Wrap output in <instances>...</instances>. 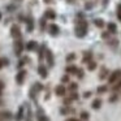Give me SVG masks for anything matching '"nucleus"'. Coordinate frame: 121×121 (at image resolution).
<instances>
[{"mask_svg": "<svg viewBox=\"0 0 121 121\" xmlns=\"http://www.w3.org/2000/svg\"><path fill=\"white\" fill-rule=\"evenodd\" d=\"M91 91H86V92H85V94H83V98H85V99H87V98H90V96H91Z\"/></svg>", "mask_w": 121, "mask_h": 121, "instance_id": "obj_41", "label": "nucleus"}, {"mask_svg": "<svg viewBox=\"0 0 121 121\" xmlns=\"http://www.w3.org/2000/svg\"><path fill=\"white\" fill-rule=\"evenodd\" d=\"M8 59H0V69L3 68L4 65H8Z\"/></svg>", "mask_w": 121, "mask_h": 121, "instance_id": "obj_39", "label": "nucleus"}, {"mask_svg": "<svg viewBox=\"0 0 121 121\" xmlns=\"http://www.w3.org/2000/svg\"><path fill=\"white\" fill-rule=\"evenodd\" d=\"M0 118H1V120H11V118H12V113L8 112V111H4V112L0 113Z\"/></svg>", "mask_w": 121, "mask_h": 121, "instance_id": "obj_25", "label": "nucleus"}, {"mask_svg": "<svg viewBox=\"0 0 121 121\" xmlns=\"http://www.w3.org/2000/svg\"><path fill=\"white\" fill-rule=\"evenodd\" d=\"M107 3H108V0H103V7H107Z\"/></svg>", "mask_w": 121, "mask_h": 121, "instance_id": "obj_46", "label": "nucleus"}, {"mask_svg": "<svg viewBox=\"0 0 121 121\" xmlns=\"http://www.w3.org/2000/svg\"><path fill=\"white\" fill-rule=\"evenodd\" d=\"M91 60H92V53L89 52V51H87V52H85L83 53V57H82V61H83L85 64H87V63H90Z\"/></svg>", "mask_w": 121, "mask_h": 121, "instance_id": "obj_22", "label": "nucleus"}, {"mask_svg": "<svg viewBox=\"0 0 121 121\" xmlns=\"http://www.w3.org/2000/svg\"><path fill=\"white\" fill-rule=\"evenodd\" d=\"M37 121H50V118L46 116V113H44V111H43V108H40V107H38V109H37Z\"/></svg>", "mask_w": 121, "mask_h": 121, "instance_id": "obj_10", "label": "nucleus"}, {"mask_svg": "<svg viewBox=\"0 0 121 121\" xmlns=\"http://www.w3.org/2000/svg\"><path fill=\"white\" fill-rule=\"evenodd\" d=\"M0 121H1V118H0Z\"/></svg>", "mask_w": 121, "mask_h": 121, "instance_id": "obj_51", "label": "nucleus"}, {"mask_svg": "<svg viewBox=\"0 0 121 121\" xmlns=\"http://www.w3.org/2000/svg\"><path fill=\"white\" fill-rule=\"evenodd\" d=\"M91 107H92V109H100V107H102V99H99V98L94 99L91 103Z\"/></svg>", "mask_w": 121, "mask_h": 121, "instance_id": "obj_19", "label": "nucleus"}, {"mask_svg": "<svg viewBox=\"0 0 121 121\" xmlns=\"http://www.w3.org/2000/svg\"><path fill=\"white\" fill-rule=\"evenodd\" d=\"M25 48H26L29 52H34V51H38L39 46H38V43L35 42V40H29V42L25 44Z\"/></svg>", "mask_w": 121, "mask_h": 121, "instance_id": "obj_12", "label": "nucleus"}, {"mask_svg": "<svg viewBox=\"0 0 121 121\" xmlns=\"http://www.w3.org/2000/svg\"><path fill=\"white\" fill-rule=\"evenodd\" d=\"M0 104H1V100H0Z\"/></svg>", "mask_w": 121, "mask_h": 121, "instance_id": "obj_50", "label": "nucleus"}, {"mask_svg": "<svg viewBox=\"0 0 121 121\" xmlns=\"http://www.w3.org/2000/svg\"><path fill=\"white\" fill-rule=\"evenodd\" d=\"M76 76L78 77L79 79H82V78H83V76H85V72H83V69L78 68V70H77V74H76Z\"/></svg>", "mask_w": 121, "mask_h": 121, "instance_id": "obj_38", "label": "nucleus"}, {"mask_svg": "<svg viewBox=\"0 0 121 121\" xmlns=\"http://www.w3.org/2000/svg\"><path fill=\"white\" fill-rule=\"evenodd\" d=\"M118 90H121V79L117 82V83L113 85V87H112V91H113V92H117Z\"/></svg>", "mask_w": 121, "mask_h": 121, "instance_id": "obj_33", "label": "nucleus"}, {"mask_svg": "<svg viewBox=\"0 0 121 121\" xmlns=\"http://www.w3.org/2000/svg\"><path fill=\"white\" fill-rule=\"evenodd\" d=\"M96 66H98V64H96V61H94V60H91L90 63H87V69H89L90 72L95 70V69H96Z\"/></svg>", "mask_w": 121, "mask_h": 121, "instance_id": "obj_28", "label": "nucleus"}, {"mask_svg": "<svg viewBox=\"0 0 121 121\" xmlns=\"http://www.w3.org/2000/svg\"><path fill=\"white\" fill-rule=\"evenodd\" d=\"M120 79H121V69H116V70H113L112 73L108 76V83L115 85V83H117Z\"/></svg>", "mask_w": 121, "mask_h": 121, "instance_id": "obj_3", "label": "nucleus"}, {"mask_svg": "<svg viewBox=\"0 0 121 121\" xmlns=\"http://www.w3.org/2000/svg\"><path fill=\"white\" fill-rule=\"evenodd\" d=\"M25 112H26V107H25V104L20 105L18 111H17L16 116H14V120L16 121H22L25 118Z\"/></svg>", "mask_w": 121, "mask_h": 121, "instance_id": "obj_8", "label": "nucleus"}, {"mask_svg": "<svg viewBox=\"0 0 121 121\" xmlns=\"http://www.w3.org/2000/svg\"><path fill=\"white\" fill-rule=\"evenodd\" d=\"M87 34V22L85 20H81L78 25L76 26V35L78 38H83Z\"/></svg>", "mask_w": 121, "mask_h": 121, "instance_id": "obj_2", "label": "nucleus"}, {"mask_svg": "<svg viewBox=\"0 0 121 121\" xmlns=\"http://www.w3.org/2000/svg\"><path fill=\"white\" fill-rule=\"evenodd\" d=\"M109 74H111L109 70H108L105 66H103V68H102V72L99 73V78H100V79H105L108 76H109Z\"/></svg>", "mask_w": 121, "mask_h": 121, "instance_id": "obj_21", "label": "nucleus"}, {"mask_svg": "<svg viewBox=\"0 0 121 121\" xmlns=\"http://www.w3.org/2000/svg\"><path fill=\"white\" fill-rule=\"evenodd\" d=\"M44 17L47 20H55L56 18V13L52 11V9H47V11L44 12Z\"/></svg>", "mask_w": 121, "mask_h": 121, "instance_id": "obj_18", "label": "nucleus"}, {"mask_svg": "<svg viewBox=\"0 0 121 121\" xmlns=\"http://www.w3.org/2000/svg\"><path fill=\"white\" fill-rule=\"evenodd\" d=\"M94 24H95V26L96 27H99V29H103V27H104V21H103V20H100V18H95L94 20Z\"/></svg>", "mask_w": 121, "mask_h": 121, "instance_id": "obj_30", "label": "nucleus"}, {"mask_svg": "<svg viewBox=\"0 0 121 121\" xmlns=\"http://www.w3.org/2000/svg\"><path fill=\"white\" fill-rule=\"evenodd\" d=\"M11 35L13 39H18V38H22L21 35V29H20L18 25H12L11 26Z\"/></svg>", "mask_w": 121, "mask_h": 121, "instance_id": "obj_7", "label": "nucleus"}, {"mask_svg": "<svg viewBox=\"0 0 121 121\" xmlns=\"http://www.w3.org/2000/svg\"><path fill=\"white\" fill-rule=\"evenodd\" d=\"M26 107V112H25V121H33V111H31V107L30 104H25Z\"/></svg>", "mask_w": 121, "mask_h": 121, "instance_id": "obj_14", "label": "nucleus"}, {"mask_svg": "<svg viewBox=\"0 0 121 121\" xmlns=\"http://www.w3.org/2000/svg\"><path fill=\"white\" fill-rule=\"evenodd\" d=\"M77 89H78V85L76 83V82H69V86H68V91L69 92H74V91H77Z\"/></svg>", "mask_w": 121, "mask_h": 121, "instance_id": "obj_26", "label": "nucleus"}, {"mask_svg": "<svg viewBox=\"0 0 121 121\" xmlns=\"http://www.w3.org/2000/svg\"><path fill=\"white\" fill-rule=\"evenodd\" d=\"M0 20H1V12H0Z\"/></svg>", "mask_w": 121, "mask_h": 121, "instance_id": "obj_49", "label": "nucleus"}, {"mask_svg": "<svg viewBox=\"0 0 121 121\" xmlns=\"http://www.w3.org/2000/svg\"><path fill=\"white\" fill-rule=\"evenodd\" d=\"M74 112H76V111H74L70 105H63V107L60 108V113H61V115H64V116L69 115V113H74Z\"/></svg>", "mask_w": 121, "mask_h": 121, "instance_id": "obj_15", "label": "nucleus"}, {"mask_svg": "<svg viewBox=\"0 0 121 121\" xmlns=\"http://www.w3.org/2000/svg\"><path fill=\"white\" fill-rule=\"evenodd\" d=\"M65 121H81L79 118H76V117H69V118H66Z\"/></svg>", "mask_w": 121, "mask_h": 121, "instance_id": "obj_43", "label": "nucleus"}, {"mask_svg": "<svg viewBox=\"0 0 121 121\" xmlns=\"http://www.w3.org/2000/svg\"><path fill=\"white\" fill-rule=\"evenodd\" d=\"M77 70H78V68L76 65H68L65 68V73L68 74H77Z\"/></svg>", "mask_w": 121, "mask_h": 121, "instance_id": "obj_20", "label": "nucleus"}, {"mask_svg": "<svg viewBox=\"0 0 121 121\" xmlns=\"http://www.w3.org/2000/svg\"><path fill=\"white\" fill-rule=\"evenodd\" d=\"M26 74H27V72L25 70V69H20L18 70V73L16 74V82H17V85H24V82H25V78H26Z\"/></svg>", "mask_w": 121, "mask_h": 121, "instance_id": "obj_6", "label": "nucleus"}, {"mask_svg": "<svg viewBox=\"0 0 121 121\" xmlns=\"http://www.w3.org/2000/svg\"><path fill=\"white\" fill-rule=\"evenodd\" d=\"M29 60H30V59L27 57V56H25V57H21V59H20V61H18V68L22 69V66H24L26 63H29Z\"/></svg>", "mask_w": 121, "mask_h": 121, "instance_id": "obj_29", "label": "nucleus"}, {"mask_svg": "<svg viewBox=\"0 0 121 121\" xmlns=\"http://www.w3.org/2000/svg\"><path fill=\"white\" fill-rule=\"evenodd\" d=\"M109 34L111 33H103V38H104V39H108V38H109Z\"/></svg>", "mask_w": 121, "mask_h": 121, "instance_id": "obj_44", "label": "nucleus"}, {"mask_svg": "<svg viewBox=\"0 0 121 121\" xmlns=\"http://www.w3.org/2000/svg\"><path fill=\"white\" fill-rule=\"evenodd\" d=\"M77 59V56H76V53H73V52H70V53H68L66 55V57H65V60H66V63H73L74 60Z\"/></svg>", "mask_w": 121, "mask_h": 121, "instance_id": "obj_27", "label": "nucleus"}, {"mask_svg": "<svg viewBox=\"0 0 121 121\" xmlns=\"http://www.w3.org/2000/svg\"><path fill=\"white\" fill-rule=\"evenodd\" d=\"M108 27V33H111V34H116L117 33V26H116V24H113V22H109V24L107 25Z\"/></svg>", "mask_w": 121, "mask_h": 121, "instance_id": "obj_23", "label": "nucleus"}, {"mask_svg": "<svg viewBox=\"0 0 121 121\" xmlns=\"http://www.w3.org/2000/svg\"><path fill=\"white\" fill-rule=\"evenodd\" d=\"M117 12H120V13H121V4L118 5V8H117Z\"/></svg>", "mask_w": 121, "mask_h": 121, "instance_id": "obj_47", "label": "nucleus"}, {"mask_svg": "<svg viewBox=\"0 0 121 121\" xmlns=\"http://www.w3.org/2000/svg\"><path fill=\"white\" fill-rule=\"evenodd\" d=\"M43 89H44V87H43V85L40 83V82H35V83L31 87H30V91H29L30 99H31L33 102L37 103V96H38V94H39V92L42 91Z\"/></svg>", "mask_w": 121, "mask_h": 121, "instance_id": "obj_1", "label": "nucleus"}, {"mask_svg": "<svg viewBox=\"0 0 121 121\" xmlns=\"http://www.w3.org/2000/svg\"><path fill=\"white\" fill-rule=\"evenodd\" d=\"M94 7V3H86V9H91Z\"/></svg>", "mask_w": 121, "mask_h": 121, "instance_id": "obj_42", "label": "nucleus"}, {"mask_svg": "<svg viewBox=\"0 0 121 121\" xmlns=\"http://www.w3.org/2000/svg\"><path fill=\"white\" fill-rule=\"evenodd\" d=\"M66 1H69V3H74V0H66Z\"/></svg>", "mask_w": 121, "mask_h": 121, "instance_id": "obj_48", "label": "nucleus"}, {"mask_svg": "<svg viewBox=\"0 0 121 121\" xmlns=\"http://www.w3.org/2000/svg\"><path fill=\"white\" fill-rule=\"evenodd\" d=\"M108 91V86H105V85H102V86H99V87H98V89H96V92H98V94H104V92H107Z\"/></svg>", "mask_w": 121, "mask_h": 121, "instance_id": "obj_31", "label": "nucleus"}, {"mask_svg": "<svg viewBox=\"0 0 121 121\" xmlns=\"http://www.w3.org/2000/svg\"><path fill=\"white\" fill-rule=\"evenodd\" d=\"M44 59H46V61H47V64H48V68H52V66L55 65V56H53V52L50 50V48L46 50Z\"/></svg>", "mask_w": 121, "mask_h": 121, "instance_id": "obj_5", "label": "nucleus"}, {"mask_svg": "<svg viewBox=\"0 0 121 121\" xmlns=\"http://www.w3.org/2000/svg\"><path fill=\"white\" fill-rule=\"evenodd\" d=\"M48 33H50V35H52V37H56V35H59V33H60V29H59V26L56 24H51L48 25Z\"/></svg>", "mask_w": 121, "mask_h": 121, "instance_id": "obj_13", "label": "nucleus"}, {"mask_svg": "<svg viewBox=\"0 0 121 121\" xmlns=\"http://www.w3.org/2000/svg\"><path fill=\"white\" fill-rule=\"evenodd\" d=\"M117 99H118V95L116 94V92H113V94L109 96V99H108V100H109V103H115Z\"/></svg>", "mask_w": 121, "mask_h": 121, "instance_id": "obj_36", "label": "nucleus"}, {"mask_svg": "<svg viewBox=\"0 0 121 121\" xmlns=\"http://www.w3.org/2000/svg\"><path fill=\"white\" fill-rule=\"evenodd\" d=\"M46 20H47V18H46L44 16L40 18V30H42V31H44V30H46Z\"/></svg>", "mask_w": 121, "mask_h": 121, "instance_id": "obj_34", "label": "nucleus"}, {"mask_svg": "<svg viewBox=\"0 0 121 121\" xmlns=\"http://www.w3.org/2000/svg\"><path fill=\"white\" fill-rule=\"evenodd\" d=\"M38 74H39L40 78H43V79H46L48 77V69L44 64H39V65H38Z\"/></svg>", "mask_w": 121, "mask_h": 121, "instance_id": "obj_9", "label": "nucleus"}, {"mask_svg": "<svg viewBox=\"0 0 121 121\" xmlns=\"http://www.w3.org/2000/svg\"><path fill=\"white\" fill-rule=\"evenodd\" d=\"M79 120H81V121H89V120H90L89 112H86V111H82V112L79 113Z\"/></svg>", "mask_w": 121, "mask_h": 121, "instance_id": "obj_24", "label": "nucleus"}, {"mask_svg": "<svg viewBox=\"0 0 121 121\" xmlns=\"http://www.w3.org/2000/svg\"><path fill=\"white\" fill-rule=\"evenodd\" d=\"M72 102H73V99H72L70 96H66V98H64L63 104H64V105H70V104H72Z\"/></svg>", "mask_w": 121, "mask_h": 121, "instance_id": "obj_35", "label": "nucleus"}, {"mask_svg": "<svg viewBox=\"0 0 121 121\" xmlns=\"http://www.w3.org/2000/svg\"><path fill=\"white\" fill-rule=\"evenodd\" d=\"M46 50H47V47H46V44H42L39 48H38V59H39V61H43V59H44L46 56Z\"/></svg>", "mask_w": 121, "mask_h": 121, "instance_id": "obj_16", "label": "nucleus"}, {"mask_svg": "<svg viewBox=\"0 0 121 121\" xmlns=\"http://www.w3.org/2000/svg\"><path fill=\"white\" fill-rule=\"evenodd\" d=\"M66 87L64 86V85H57V86L55 87V95L56 96H65L66 95Z\"/></svg>", "mask_w": 121, "mask_h": 121, "instance_id": "obj_11", "label": "nucleus"}, {"mask_svg": "<svg viewBox=\"0 0 121 121\" xmlns=\"http://www.w3.org/2000/svg\"><path fill=\"white\" fill-rule=\"evenodd\" d=\"M25 21H26L27 31H29V33H31L33 30H34V18H33L31 16H29V17H27L26 20H25Z\"/></svg>", "mask_w": 121, "mask_h": 121, "instance_id": "obj_17", "label": "nucleus"}, {"mask_svg": "<svg viewBox=\"0 0 121 121\" xmlns=\"http://www.w3.org/2000/svg\"><path fill=\"white\" fill-rule=\"evenodd\" d=\"M69 96H70L73 100H78V99H79V95H78V92H77V91H74V92H69Z\"/></svg>", "mask_w": 121, "mask_h": 121, "instance_id": "obj_37", "label": "nucleus"}, {"mask_svg": "<svg viewBox=\"0 0 121 121\" xmlns=\"http://www.w3.org/2000/svg\"><path fill=\"white\" fill-rule=\"evenodd\" d=\"M13 48H14V55H16V56H21L22 51H24V48H25V44H24V42H22V38L14 39Z\"/></svg>", "mask_w": 121, "mask_h": 121, "instance_id": "obj_4", "label": "nucleus"}, {"mask_svg": "<svg viewBox=\"0 0 121 121\" xmlns=\"http://www.w3.org/2000/svg\"><path fill=\"white\" fill-rule=\"evenodd\" d=\"M3 90H4V82L0 81V96H1V94H3Z\"/></svg>", "mask_w": 121, "mask_h": 121, "instance_id": "obj_40", "label": "nucleus"}, {"mask_svg": "<svg viewBox=\"0 0 121 121\" xmlns=\"http://www.w3.org/2000/svg\"><path fill=\"white\" fill-rule=\"evenodd\" d=\"M69 76H70V74H68V73L64 74V76L61 77V82H63V83H69V82H70V77Z\"/></svg>", "mask_w": 121, "mask_h": 121, "instance_id": "obj_32", "label": "nucleus"}, {"mask_svg": "<svg viewBox=\"0 0 121 121\" xmlns=\"http://www.w3.org/2000/svg\"><path fill=\"white\" fill-rule=\"evenodd\" d=\"M44 1V4H52V3H55V0H43Z\"/></svg>", "mask_w": 121, "mask_h": 121, "instance_id": "obj_45", "label": "nucleus"}]
</instances>
